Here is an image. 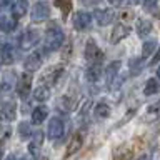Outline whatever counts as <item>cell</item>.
I'll list each match as a JSON object with an SVG mask.
<instances>
[{"mask_svg":"<svg viewBox=\"0 0 160 160\" xmlns=\"http://www.w3.org/2000/svg\"><path fill=\"white\" fill-rule=\"evenodd\" d=\"M65 40V35L62 32V28L58 27L57 23H50L47 28V33H45V40H43V52H53V50H58L62 47Z\"/></svg>","mask_w":160,"mask_h":160,"instance_id":"cell-1","label":"cell"},{"mask_svg":"<svg viewBox=\"0 0 160 160\" xmlns=\"http://www.w3.org/2000/svg\"><path fill=\"white\" fill-rule=\"evenodd\" d=\"M30 90H32V72H25L20 75L18 82H17V95L22 100H27Z\"/></svg>","mask_w":160,"mask_h":160,"instance_id":"cell-2","label":"cell"},{"mask_svg":"<svg viewBox=\"0 0 160 160\" xmlns=\"http://www.w3.org/2000/svg\"><path fill=\"white\" fill-rule=\"evenodd\" d=\"M92 13H88V12H77L73 15V18H72V23H73V27L75 30H78V32H83V30H88L90 28V25H92Z\"/></svg>","mask_w":160,"mask_h":160,"instance_id":"cell-3","label":"cell"},{"mask_svg":"<svg viewBox=\"0 0 160 160\" xmlns=\"http://www.w3.org/2000/svg\"><path fill=\"white\" fill-rule=\"evenodd\" d=\"M40 42V33L37 30H25L20 37V48L22 50H30Z\"/></svg>","mask_w":160,"mask_h":160,"instance_id":"cell-4","label":"cell"},{"mask_svg":"<svg viewBox=\"0 0 160 160\" xmlns=\"http://www.w3.org/2000/svg\"><path fill=\"white\" fill-rule=\"evenodd\" d=\"M50 17V7L45 2H37L32 8V13H30V18L32 22H43Z\"/></svg>","mask_w":160,"mask_h":160,"instance_id":"cell-5","label":"cell"},{"mask_svg":"<svg viewBox=\"0 0 160 160\" xmlns=\"http://www.w3.org/2000/svg\"><path fill=\"white\" fill-rule=\"evenodd\" d=\"M85 58L88 60V62H100V60L103 58V52L100 50V47L97 43L93 42L92 38L87 40V45H85Z\"/></svg>","mask_w":160,"mask_h":160,"instance_id":"cell-6","label":"cell"},{"mask_svg":"<svg viewBox=\"0 0 160 160\" xmlns=\"http://www.w3.org/2000/svg\"><path fill=\"white\" fill-rule=\"evenodd\" d=\"M128 33H130V27H128V25L125 22H118L113 27L112 33H110V42H112V43H118L120 40H123Z\"/></svg>","mask_w":160,"mask_h":160,"instance_id":"cell-7","label":"cell"},{"mask_svg":"<svg viewBox=\"0 0 160 160\" xmlns=\"http://www.w3.org/2000/svg\"><path fill=\"white\" fill-rule=\"evenodd\" d=\"M30 137H32V142L28 145V152L32 157L37 158L40 155V147H42V143H43V132L42 130H37V132H32Z\"/></svg>","mask_w":160,"mask_h":160,"instance_id":"cell-8","label":"cell"},{"mask_svg":"<svg viewBox=\"0 0 160 160\" xmlns=\"http://www.w3.org/2000/svg\"><path fill=\"white\" fill-rule=\"evenodd\" d=\"M113 17H115V13L110 8H98V10H95L93 15H92V18H95V22H97L98 25H108V23H112Z\"/></svg>","mask_w":160,"mask_h":160,"instance_id":"cell-9","label":"cell"},{"mask_svg":"<svg viewBox=\"0 0 160 160\" xmlns=\"http://www.w3.org/2000/svg\"><path fill=\"white\" fill-rule=\"evenodd\" d=\"M23 67H25L27 72H35V70H38L40 67H42V55H40V52L30 53L28 57L25 58Z\"/></svg>","mask_w":160,"mask_h":160,"instance_id":"cell-10","label":"cell"},{"mask_svg":"<svg viewBox=\"0 0 160 160\" xmlns=\"http://www.w3.org/2000/svg\"><path fill=\"white\" fill-rule=\"evenodd\" d=\"M15 115H17V105H15V102H7L0 108V120L2 122H12V120H15Z\"/></svg>","mask_w":160,"mask_h":160,"instance_id":"cell-11","label":"cell"},{"mask_svg":"<svg viewBox=\"0 0 160 160\" xmlns=\"http://www.w3.org/2000/svg\"><path fill=\"white\" fill-rule=\"evenodd\" d=\"M82 143H83V135L77 132V133H73V137L70 138V142L67 145V152H65V157H72L73 153H77L80 147H82Z\"/></svg>","mask_w":160,"mask_h":160,"instance_id":"cell-12","label":"cell"},{"mask_svg":"<svg viewBox=\"0 0 160 160\" xmlns=\"http://www.w3.org/2000/svg\"><path fill=\"white\" fill-rule=\"evenodd\" d=\"M63 135V122L57 117H53L48 122V137L50 138H60Z\"/></svg>","mask_w":160,"mask_h":160,"instance_id":"cell-13","label":"cell"},{"mask_svg":"<svg viewBox=\"0 0 160 160\" xmlns=\"http://www.w3.org/2000/svg\"><path fill=\"white\" fill-rule=\"evenodd\" d=\"M63 73V67L62 65H55V67L48 68L47 72L42 75V80H45L47 83H55L60 78V75Z\"/></svg>","mask_w":160,"mask_h":160,"instance_id":"cell-14","label":"cell"},{"mask_svg":"<svg viewBox=\"0 0 160 160\" xmlns=\"http://www.w3.org/2000/svg\"><path fill=\"white\" fill-rule=\"evenodd\" d=\"M152 22L147 18H138L137 20V25H135V30H137V35L140 38H147V35L152 32Z\"/></svg>","mask_w":160,"mask_h":160,"instance_id":"cell-15","label":"cell"},{"mask_svg":"<svg viewBox=\"0 0 160 160\" xmlns=\"http://www.w3.org/2000/svg\"><path fill=\"white\" fill-rule=\"evenodd\" d=\"M85 77H87L88 82H98L100 77H102V65L98 62H93L90 67L87 68V72H85Z\"/></svg>","mask_w":160,"mask_h":160,"instance_id":"cell-16","label":"cell"},{"mask_svg":"<svg viewBox=\"0 0 160 160\" xmlns=\"http://www.w3.org/2000/svg\"><path fill=\"white\" fill-rule=\"evenodd\" d=\"M28 10V0H17L12 5V17L13 18H22Z\"/></svg>","mask_w":160,"mask_h":160,"instance_id":"cell-17","label":"cell"},{"mask_svg":"<svg viewBox=\"0 0 160 160\" xmlns=\"http://www.w3.org/2000/svg\"><path fill=\"white\" fill-rule=\"evenodd\" d=\"M0 60H2L3 65L13 63V60H15V48H13V45H10V43L3 45L2 53H0Z\"/></svg>","mask_w":160,"mask_h":160,"instance_id":"cell-18","label":"cell"},{"mask_svg":"<svg viewBox=\"0 0 160 160\" xmlns=\"http://www.w3.org/2000/svg\"><path fill=\"white\" fill-rule=\"evenodd\" d=\"M47 115H48V108L45 107V105H40V107H37L32 112V123L33 125H40L45 118H47Z\"/></svg>","mask_w":160,"mask_h":160,"instance_id":"cell-19","label":"cell"},{"mask_svg":"<svg viewBox=\"0 0 160 160\" xmlns=\"http://www.w3.org/2000/svg\"><path fill=\"white\" fill-rule=\"evenodd\" d=\"M33 98L37 100V102H45V100L50 98V88L47 83L40 85V87H37L33 90Z\"/></svg>","mask_w":160,"mask_h":160,"instance_id":"cell-20","label":"cell"},{"mask_svg":"<svg viewBox=\"0 0 160 160\" xmlns=\"http://www.w3.org/2000/svg\"><path fill=\"white\" fill-rule=\"evenodd\" d=\"M17 28V18L13 17H0V30L2 32H13V30Z\"/></svg>","mask_w":160,"mask_h":160,"instance_id":"cell-21","label":"cell"},{"mask_svg":"<svg viewBox=\"0 0 160 160\" xmlns=\"http://www.w3.org/2000/svg\"><path fill=\"white\" fill-rule=\"evenodd\" d=\"M118 70H120V62H117V60L107 67V70H105V82H107V85L118 75Z\"/></svg>","mask_w":160,"mask_h":160,"instance_id":"cell-22","label":"cell"},{"mask_svg":"<svg viewBox=\"0 0 160 160\" xmlns=\"http://www.w3.org/2000/svg\"><path fill=\"white\" fill-rule=\"evenodd\" d=\"M143 58H140V57H133V58H130L128 60V67H130V73L132 75H140L142 73V70H143V62H142Z\"/></svg>","mask_w":160,"mask_h":160,"instance_id":"cell-23","label":"cell"},{"mask_svg":"<svg viewBox=\"0 0 160 160\" xmlns=\"http://www.w3.org/2000/svg\"><path fill=\"white\" fill-rule=\"evenodd\" d=\"M130 158H132V148L127 147V145L118 147L113 153V160H130Z\"/></svg>","mask_w":160,"mask_h":160,"instance_id":"cell-24","label":"cell"},{"mask_svg":"<svg viewBox=\"0 0 160 160\" xmlns=\"http://www.w3.org/2000/svg\"><path fill=\"white\" fill-rule=\"evenodd\" d=\"M58 110L60 112H70V110L75 108V100L72 97H62L58 100Z\"/></svg>","mask_w":160,"mask_h":160,"instance_id":"cell-25","label":"cell"},{"mask_svg":"<svg viewBox=\"0 0 160 160\" xmlns=\"http://www.w3.org/2000/svg\"><path fill=\"white\" fill-rule=\"evenodd\" d=\"M110 115V105L107 102H98L95 105V117L98 118H107Z\"/></svg>","mask_w":160,"mask_h":160,"instance_id":"cell-26","label":"cell"},{"mask_svg":"<svg viewBox=\"0 0 160 160\" xmlns=\"http://www.w3.org/2000/svg\"><path fill=\"white\" fill-rule=\"evenodd\" d=\"M158 90H160V85H158L157 80H155V78H148L147 83H145V87H143V93L147 95V97H150V95L157 93Z\"/></svg>","mask_w":160,"mask_h":160,"instance_id":"cell-27","label":"cell"},{"mask_svg":"<svg viewBox=\"0 0 160 160\" xmlns=\"http://www.w3.org/2000/svg\"><path fill=\"white\" fill-rule=\"evenodd\" d=\"M155 48H157V42H155V40H147V42L142 45V58L150 57V55L155 52Z\"/></svg>","mask_w":160,"mask_h":160,"instance_id":"cell-28","label":"cell"},{"mask_svg":"<svg viewBox=\"0 0 160 160\" xmlns=\"http://www.w3.org/2000/svg\"><path fill=\"white\" fill-rule=\"evenodd\" d=\"M55 7L60 8L63 17H67V13L72 10V0H55Z\"/></svg>","mask_w":160,"mask_h":160,"instance_id":"cell-29","label":"cell"},{"mask_svg":"<svg viewBox=\"0 0 160 160\" xmlns=\"http://www.w3.org/2000/svg\"><path fill=\"white\" fill-rule=\"evenodd\" d=\"M147 117L148 118H158L160 117V100H157V102L152 103V105H148Z\"/></svg>","mask_w":160,"mask_h":160,"instance_id":"cell-30","label":"cell"},{"mask_svg":"<svg viewBox=\"0 0 160 160\" xmlns=\"http://www.w3.org/2000/svg\"><path fill=\"white\" fill-rule=\"evenodd\" d=\"M18 133H20V138H28L30 135H32V130H30V125L27 122H22L18 125Z\"/></svg>","mask_w":160,"mask_h":160,"instance_id":"cell-31","label":"cell"},{"mask_svg":"<svg viewBox=\"0 0 160 160\" xmlns=\"http://www.w3.org/2000/svg\"><path fill=\"white\" fill-rule=\"evenodd\" d=\"M157 5H158V0H143V10H145L147 13L155 12Z\"/></svg>","mask_w":160,"mask_h":160,"instance_id":"cell-32","label":"cell"},{"mask_svg":"<svg viewBox=\"0 0 160 160\" xmlns=\"http://www.w3.org/2000/svg\"><path fill=\"white\" fill-rule=\"evenodd\" d=\"M158 60H160V50H157V52H155V57L150 60V65H157Z\"/></svg>","mask_w":160,"mask_h":160,"instance_id":"cell-33","label":"cell"},{"mask_svg":"<svg viewBox=\"0 0 160 160\" xmlns=\"http://www.w3.org/2000/svg\"><path fill=\"white\" fill-rule=\"evenodd\" d=\"M100 0H82L83 5H93V3H98Z\"/></svg>","mask_w":160,"mask_h":160,"instance_id":"cell-34","label":"cell"},{"mask_svg":"<svg viewBox=\"0 0 160 160\" xmlns=\"http://www.w3.org/2000/svg\"><path fill=\"white\" fill-rule=\"evenodd\" d=\"M135 160H150V155L148 153H143V155H140V157H137Z\"/></svg>","mask_w":160,"mask_h":160,"instance_id":"cell-35","label":"cell"},{"mask_svg":"<svg viewBox=\"0 0 160 160\" xmlns=\"http://www.w3.org/2000/svg\"><path fill=\"white\" fill-rule=\"evenodd\" d=\"M128 3H132V5H138L140 2H142V0H127Z\"/></svg>","mask_w":160,"mask_h":160,"instance_id":"cell-36","label":"cell"},{"mask_svg":"<svg viewBox=\"0 0 160 160\" xmlns=\"http://www.w3.org/2000/svg\"><path fill=\"white\" fill-rule=\"evenodd\" d=\"M10 2H12V0H0V7H3V5H7Z\"/></svg>","mask_w":160,"mask_h":160,"instance_id":"cell-37","label":"cell"},{"mask_svg":"<svg viewBox=\"0 0 160 160\" xmlns=\"http://www.w3.org/2000/svg\"><path fill=\"white\" fill-rule=\"evenodd\" d=\"M3 45H5V40L0 37V53H2V48H3Z\"/></svg>","mask_w":160,"mask_h":160,"instance_id":"cell-38","label":"cell"},{"mask_svg":"<svg viewBox=\"0 0 160 160\" xmlns=\"http://www.w3.org/2000/svg\"><path fill=\"white\" fill-rule=\"evenodd\" d=\"M110 2L115 3V5H120V2H122V0H110Z\"/></svg>","mask_w":160,"mask_h":160,"instance_id":"cell-39","label":"cell"},{"mask_svg":"<svg viewBox=\"0 0 160 160\" xmlns=\"http://www.w3.org/2000/svg\"><path fill=\"white\" fill-rule=\"evenodd\" d=\"M7 160H17V158H15L13 155H8V157H7Z\"/></svg>","mask_w":160,"mask_h":160,"instance_id":"cell-40","label":"cell"},{"mask_svg":"<svg viewBox=\"0 0 160 160\" xmlns=\"http://www.w3.org/2000/svg\"><path fill=\"white\" fill-rule=\"evenodd\" d=\"M157 77H158V78H160V67H158V68H157Z\"/></svg>","mask_w":160,"mask_h":160,"instance_id":"cell-41","label":"cell"}]
</instances>
